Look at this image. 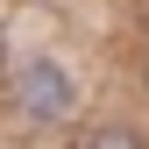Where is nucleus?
Listing matches in <instances>:
<instances>
[{
	"label": "nucleus",
	"mask_w": 149,
	"mask_h": 149,
	"mask_svg": "<svg viewBox=\"0 0 149 149\" xmlns=\"http://www.w3.org/2000/svg\"><path fill=\"white\" fill-rule=\"evenodd\" d=\"M22 107H29V121H64V114H71V78H64V64L36 57V64L22 71Z\"/></svg>",
	"instance_id": "f257e3e1"
},
{
	"label": "nucleus",
	"mask_w": 149,
	"mask_h": 149,
	"mask_svg": "<svg viewBox=\"0 0 149 149\" xmlns=\"http://www.w3.org/2000/svg\"><path fill=\"white\" fill-rule=\"evenodd\" d=\"M85 149H142V142L128 135V128H92V135H85Z\"/></svg>",
	"instance_id": "f03ea898"
}]
</instances>
